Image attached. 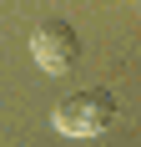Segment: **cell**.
Here are the masks:
<instances>
[{
    "label": "cell",
    "mask_w": 141,
    "mask_h": 147,
    "mask_svg": "<svg viewBox=\"0 0 141 147\" xmlns=\"http://www.w3.org/2000/svg\"><path fill=\"white\" fill-rule=\"evenodd\" d=\"M116 96L106 86H86V91H70L66 102H56V112H51V122H56V132L66 137H101L106 127L116 122Z\"/></svg>",
    "instance_id": "6da1fadb"
},
{
    "label": "cell",
    "mask_w": 141,
    "mask_h": 147,
    "mask_svg": "<svg viewBox=\"0 0 141 147\" xmlns=\"http://www.w3.org/2000/svg\"><path fill=\"white\" fill-rule=\"evenodd\" d=\"M30 51H35V61H41L45 71H70L81 61V36L66 20H41L35 36H30Z\"/></svg>",
    "instance_id": "7a4b0ae2"
}]
</instances>
